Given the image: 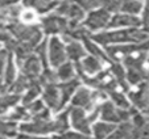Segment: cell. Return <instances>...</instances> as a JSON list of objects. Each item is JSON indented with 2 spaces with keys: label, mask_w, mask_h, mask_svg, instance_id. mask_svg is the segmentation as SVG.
Segmentation results:
<instances>
[{
  "label": "cell",
  "mask_w": 149,
  "mask_h": 139,
  "mask_svg": "<svg viewBox=\"0 0 149 139\" xmlns=\"http://www.w3.org/2000/svg\"><path fill=\"white\" fill-rule=\"evenodd\" d=\"M46 41L41 42L40 45H37L36 47H34V51H36V54L34 55L37 56V58L40 59V62H41V64L44 66V68H48V56H46Z\"/></svg>",
  "instance_id": "836d02e7"
},
{
  "label": "cell",
  "mask_w": 149,
  "mask_h": 139,
  "mask_svg": "<svg viewBox=\"0 0 149 139\" xmlns=\"http://www.w3.org/2000/svg\"><path fill=\"white\" fill-rule=\"evenodd\" d=\"M141 24H143V21L133 14L116 13L115 16L110 19L107 26H110V28H139Z\"/></svg>",
  "instance_id": "8fae6325"
},
{
  "label": "cell",
  "mask_w": 149,
  "mask_h": 139,
  "mask_svg": "<svg viewBox=\"0 0 149 139\" xmlns=\"http://www.w3.org/2000/svg\"><path fill=\"white\" fill-rule=\"evenodd\" d=\"M57 139H91L88 135H84L82 133H74V131H66L59 134L58 136H54Z\"/></svg>",
  "instance_id": "d590c367"
},
{
  "label": "cell",
  "mask_w": 149,
  "mask_h": 139,
  "mask_svg": "<svg viewBox=\"0 0 149 139\" xmlns=\"http://www.w3.org/2000/svg\"><path fill=\"white\" fill-rule=\"evenodd\" d=\"M140 51H149V39L141 43H131V45H118V46H107L106 49V54L108 55L110 59H118L124 58L127 55L135 53H140Z\"/></svg>",
  "instance_id": "5b68a950"
},
{
  "label": "cell",
  "mask_w": 149,
  "mask_h": 139,
  "mask_svg": "<svg viewBox=\"0 0 149 139\" xmlns=\"http://www.w3.org/2000/svg\"><path fill=\"white\" fill-rule=\"evenodd\" d=\"M141 9H143V4L140 0H124L120 7V12L127 14H133V16H136Z\"/></svg>",
  "instance_id": "83f0119b"
},
{
  "label": "cell",
  "mask_w": 149,
  "mask_h": 139,
  "mask_svg": "<svg viewBox=\"0 0 149 139\" xmlns=\"http://www.w3.org/2000/svg\"><path fill=\"white\" fill-rule=\"evenodd\" d=\"M141 133H143V134H146V135H149V120L146 121V125H145V127L141 130Z\"/></svg>",
  "instance_id": "ee69618b"
},
{
  "label": "cell",
  "mask_w": 149,
  "mask_h": 139,
  "mask_svg": "<svg viewBox=\"0 0 149 139\" xmlns=\"http://www.w3.org/2000/svg\"><path fill=\"white\" fill-rule=\"evenodd\" d=\"M23 4L38 13H45L58 4V0H23Z\"/></svg>",
  "instance_id": "ac0fdd59"
},
{
  "label": "cell",
  "mask_w": 149,
  "mask_h": 139,
  "mask_svg": "<svg viewBox=\"0 0 149 139\" xmlns=\"http://www.w3.org/2000/svg\"><path fill=\"white\" fill-rule=\"evenodd\" d=\"M7 30L16 39L17 42L28 43L33 47H36L42 37L41 29L37 25H29L25 22H20L19 20H12L7 24Z\"/></svg>",
  "instance_id": "7a4b0ae2"
},
{
  "label": "cell",
  "mask_w": 149,
  "mask_h": 139,
  "mask_svg": "<svg viewBox=\"0 0 149 139\" xmlns=\"http://www.w3.org/2000/svg\"><path fill=\"white\" fill-rule=\"evenodd\" d=\"M111 75L116 80L118 85H120L123 89H128V83H127V76H125V70L120 66L119 63H112L111 66Z\"/></svg>",
  "instance_id": "603a6c76"
},
{
  "label": "cell",
  "mask_w": 149,
  "mask_h": 139,
  "mask_svg": "<svg viewBox=\"0 0 149 139\" xmlns=\"http://www.w3.org/2000/svg\"><path fill=\"white\" fill-rule=\"evenodd\" d=\"M83 42H84V47H86V50H87L93 56L98 58L99 61H102V62H111V59L108 58L107 54L104 53V51H102V49H99L98 46H96V43H94L88 36L84 37Z\"/></svg>",
  "instance_id": "44dd1931"
},
{
  "label": "cell",
  "mask_w": 149,
  "mask_h": 139,
  "mask_svg": "<svg viewBox=\"0 0 149 139\" xmlns=\"http://www.w3.org/2000/svg\"><path fill=\"white\" fill-rule=\"evenodd\" d=\"M41 84L38 83V80H34L33 83L31 84V87H29L28 89H26V93L25 96L23 97V105H28V104H31L32 101H34L37 97H38V95L41 93Z\"/></svg>",
  "instance_id": "484cf974"
},
{
  "label": "cell",
  "mask_w": 149,
  "mask_h": 139,
  "mask_svg": "<svg viewBox=\"0 0 149 139\" xmlns=\"http://www.w3.org/2000/svg\"><path fill=\"white\" fill-rule=\"evenodd\" d=\"M26 110L29 111V114H31V117L33 116V114L38 113V111H41L42 109H44V103L42 101H38V100H34L32 101L31 104H28V105H25Z\"/></svg>",
  "instance_id": "74e56055"
},
{
  "label": "cell",
  "mask_w": 149,
  "mask_h": 139,
  "mask_svg": "<svg viewBox=\"0 0 149 139\" xmlns=\"http://www.w3.org/2000/svg\"><path fill=\"white\" fill-rule=\"evenodd\" d=\"M8 55H9L8 50H7V49H3L1 46H0V75H1V71H3L4 64L7 63Z\"/></svg>",
  "instance_id": "f35d334b"
},
{
  "label": "cell",
  "mask_w": 149,
  "mask_h": 139,
  "mask_svg": "<svg viewBox=\"0 0 149 139\" xmlns=\"http://www.w3.org/2000/svg\"><path fill=\"white\" fill-rule=\"evenodd\" d=\"M140 131L136 130L130 121L121 122L118 129L112 131L106 139H139Z\"/></svg>",
  "instance_id": "5bb4252c"
},
{
  "label": "cell",
  "mask_w": 149,
  "mask_h": 139,
  "mask_svg": "<svg viewBox=\"0 0 149 139\" xmlns=\"http://www.w3.org/2000/svg\"><path fill=\"white\" fill-rule=\"evenodd\" d=\"M42 29L46 34H63L68 28L69 20L65 17L59 16V14H49V16L44 17L41 21Z\"/></svg>",
  "instance_id": "52a82bcc"
},
{
  "label": "cell",
  "mask_w": 149,
  "mask_h": 139,
  "mask_svg": "<svg viewBox=\"0 0 149 139\" xmlns=\"http://www.w3.org/2000/svg\"><path fill=\"white\" fill-rule=\"evenodd\" d=\"M34 80H32V79H28L26 76H24L23 74L19 76L17 79H15V81L9 85V88H11V91L13 92V93H16V95H20L23 91H26V89L31 87V84L33 83Z\"/></svg>",
  "instance_id": "d4e9b609"
},
{
  "label": "cell",
  "mask_w": 149,
  "mask_h": 139,
  "mask_svg": "<svg viewBox=\"0 0 149 139\" xmlns=\"http://www.w3.org/2000/svg\"><path fill=\"white\" fill-rule=\"evenodd\" d=\"M115 125L110 122H98L94 125V139H106L113 130Z\"/></svg>",
  "instance_id": "7402d4cb"
},
{
  "label": "cell",
  "mask_w": 149,
  "mask_h": 139,
  "mask_svg": "<svg viewBox=\"0 0 149 139\" xmlns=\"http://www.w3.org/2000/svg\"><path fill=\"white\" fill-rule=\"evenodd\" d=\"M110 19L111 17L108 11H106L104 8L96 9V11H93L87 16V19L84 21V26H86V29H90V30L106 28L108 25V22H110Z\"/></svg>",
  "instance_id": "30bf717a"
},
{
  "label": "cell",
  "mask_w": 149,
  "mask_h": 139,
  "mask_svg": "<svg viewBox=\"0 0 149 139\" xmlns=\"http://www.w3.org/2000/svg\"><path fill=\"white\" fill-rule=\"evenodd\" d=\"M108 96L111 97V101H112V104L115 106H118V108H120V109H130V101L127 100L125 96H124L121 92H119L118 89L110 92Z\"/></svg>",
  "instance_id": "4dcf8cb0"
},
{
  "label": "cell",
  "mask_w": 149,
  "mask_h": 139,
  "mask_svg": "<svg viewBox=\"0 0 149 139\" xmlns=\"http://www.w3.org/2000/svg\"><path fill=\"white\" fill-rule=\"evenodd\" d=\"M17 139H46V138H40V136L29 135V134H20V135H17Z\"/></svg>",
  "instance_id": "7bdbcfd3"
},
{
  "label": "cell",
  "mask_w": 149,
  "mask_h": 139,
  "mask_svg": "<svg viewBox=\"0 0 149 139\" xmlns=\"http://www.w3.org/2000/svg\"><path fill=\"white\" fill-rule=\"evenodd\" d=\"M124 0H102V6L108 12H118L120 11V7Z\"/></svg>",
  "instance_id": "e575fe53"
},
{
  "label": "cell",
  "mask_w": 149,
  "mask_h": 139,
  "mask_svg": "<svg viewBox=\"0 0 149 139\" xmlns=\"http://www.w3.org/2000/svg\"><path fill=\"white\" fill-rule=\"evenodd\" d=\"M79 87V79L73 78L68 81H62L61 84H58L59 93H61V103H59V109H62L66 105L69 100L71 98V96L74 95L75 89H78Z\"/></svg>",
  "instance_id": "2e32d148"
},
{
  "label": "cell",
  "mask_w": 149,
  "mask_h": 139,
  "mask_svg": "<svg viewBox=\"0 0 149 139\" xmlns=\"http://www.w3.org/2000/svg\"><path fill=\"white\" fill-rule=\"evenodd\" d=\"M70 111V118H71V125L74 126L77 131L84 134V135H90L91 134V127H90V120L86 117L84 114V109L81 108H73L69 109Z\"/></svg>",
  "instance_id": "9c48e42d"
},
{
  "label": "cell",
  "mask_w": 149,
  "mask_h": 139,
  "mask_svg": "<svg viewBox=\"0 0 149 139\" xmlns=\"http://www.w3.org/2000/svg\"><path fill=\"white\" fill-rule=\"evenodd\" d=\"M70 1L77 3L83 9H93V8H95V7H98L102 4V0H70Z\"/></svg>",
  "instance_id": "8d00e7d4"
},
{
  "label": "cell",
  "mask_w": 149,
  "mask_h": 139,
  "mask_svg": "<svg viewBox=\"0 0 149 139\" xmlns=\"http://www.w3.org/2000/svg\"><path fill=\"white\" fill-rule=\"evenodd\" d=\"M53 139H57V138H53Z\"/></svg>",
  "instance_id": "681fc988"
},
{
  "label": "cell",
  "mask_w": 149,
  "mask_h": 139,
  "mask_svg": "<svg viewBox=\"0 0 149 139\" xmlns=\"http://www.w3.org/2000/svg\"><path fill=\"white\" fill-rule=\"evenodd\" d=\"M0 139H7V138H4V136H0Z\"/></svg>",
  "instance_id": "7dc6e473"
},
{
  "label": "cell",
  "mask_w": 149,
  "mask_h": 139,
  "mask_svg": "<svg viewBox=\"0 0 149 139\" xmlns=\"http://www.w3.org/2000/svg\"><path fill=\"white\" fill-rule=\"evenodd\" d=\"M57 79L61 81H68L70 80V79L75 78V70H74L73 64L71 63H68V62H65L63 64H61V66L57 67Z\"/></svg>",
  "instance_id": "cb8c5ba5"
},
{
  "label": "cell",
  "mask_w": 149,
  "mask_h": 139,
  "mask_svg": "<svg viewBox=\"0 0 149 139\" xmlns=\"http://www.w3.org/2000/svg\"><path fill=\"white\" fill-rule=\"evenodd\" d=\"M23 133H33V134H49L54 133V123L50 120V113L48 109H42L41 111L33 114L31 122H25L20 126Z\"/></svg>",
  "instance_id": "3957f363"
},
{
  "label": "cell",
  "mask_w": 149,
  "mask_h": 139,
  "mask_svg": "<svg viewBox=\"0 0 149 139\" xmlns=\"http://www.w3.org/2000/svg\"><path fill=\"white\" fill-rule=\"evenodd\" d=\"M94 41L104 46H110L111 43H141L149 39V34L139 28H127L118 32H107L93 36Z\"/></svg>",
  "instance_id": "6da1fadb"
},
{
  "label": "cell",
  "mask_w": 149,
  "mask_h": 139,
  "mask_svg": "<svg viewBox=\"0 0 149 139\" xmlns=\"http://www.w3.org/2000/svg\"><path fill=\"white\" fill-rule=\"evenodd\" d=\"M4 89H6V85H4V84H1V80H0V93H1V92H4Z\"/></svg>",
  "instance_id": "bcb514c9"
},
{
  "label": "cell",
  "mask_w": 149,
  "mask_h": 139,
  "mask_svg": "<svg viewBox=\"0 0 149 139\" xmlns=\"http://www.w3.org/2000/svg\"><path fill=\"white\" fill-rule=\"evenodd\" d=\"M56 13L75 22H79L84 17L83 8L81 6H78L77 3H74V1H70V0L61 1L56 8Z\"/></svg>",
  "instance_id": "8992f818"
},
{
  "label": "cell",
  "mask_w": 149,
  "mask_h": 139,
  "mask_svg": "<svg viewBox=\"0 0 149 139\" xmlns=\"http://www.w3.org/2000/svg\"><path fill=\"white\" fill-rule=\"evenodd\" d=\"M15 75H16V70H15V64L12 62L11 53L7 59V66H6V72H4V85L9 87L15 81Z\"/></svg>",
  "instance_id": "1f68e13d"
},
{
  "label": "cell",
  "mask_w": 149,
  "mask_h": 139,
  "mask_svg": "<svg viewBox=\"0 0 149 139\" xmlns=\"http://www.w3.org/2000/svg\"><path fill=\"white\" fill-rule=\"evenodd\" d=\"M146 58H148V63H149V55H148V56H146Z\"/></svg>",
  "instance_id": "c3c4849f"
},
{
  "label": "cell",
  "mask_w": 149,
  "mask_h": 139,
  "mask_svg": "<svg viewBox=\"0 0 149 139\" xmlns=\"http://www.w3.org/2000/svg\"><path fill=\"white\" fill-rule=\"evenodd\" d=\"M8 20L4 16L1 12H0V30H7V24H8Z\"/></svg>",
  "instance_id": "ab89813d"
},
{
  "label": "cell",
  "mask_w": 149,
  "mask_h": 139,
  "mask_svg": "<svg viewBox=\"0 0 149 139\" xmlns=\"http://www.w3.org/2000/svg\"><path fill=\"white\" fill-rule=\"evenodd\" d=\"M149 72L145 68H132V70H125V76H127V83L130 84H141L144 80H146Z\"/></svg>",
  "instance_id": "ffe728a7"
},
{
  "label": "cell",
  "mask_w": 149,
  "mask_h": 139,
  "mask_svg": "<svg viewBox=\"0 0 149 139\" xmlns=\"http://www.w3.org/2000/svg\"><path fill=\"white\" fill-rule=\"evenodd\" d=\"M16 1L17 0H0V9H3L9 6H13V4H16Z\"/></svg>",
  "instance_id": "b9f144b4"
},
{
  "label": "cell",
  "mask_w": 149,
  "mask_h": 139,
  "mask_svg": "<svg viewBox=\"0 0 149 139\" xmlns=\"http://www.w3.org/2000/svg\"><path fill=\"white\" fill-rule=\"evenodd\" d=\"M7 118H8L9 121L16 122V121H28V120H31L32 117H31V114H29V111L26 110L25 106H19V108L15 109Z\"/></svg>",
  "instance_id": "d6a6232c"
},
{
  "label": "cell",
  "mask_w": 149,
  "mask_h": 139,
  "mask_svg": "<svg viewBox=\"0 0 149 139\" xmlns=\"http://www.w3.org/2000/svg\"><path fill=\"white\" fill-rule=\"evenodd\" d=\"M53 123H54V133L58 134L65 133L69 127V110H65L61 114H58L57 118L53 121Z\"/></svg>",
  "instance_id": "f1b7e54d"
},
{
  "label": "cell",
  "mask_w": 149,
  "mask_h": 139,
  "mask_svg": "<svg viewBox=\"0 0 149 139\" xmlns=\"http://www.w3.org/2000/svg\"><path fill=\"white\" fill-rule=\"evenodd\" d=\"M41 62L37 58L36 55H29L25 61L21 63V74L24 76H26L28 79H32V80H36L37 78L41 74Z\"/></svg>",
  "instance_id": "7c38bea8"
},
{
  "label": "cell",
  "mask_w": 149,
  "mask_h": 139,
  "mask_svg": "<svg viewBox=\"0 0 149 139\" xmlns=\"http://www.w3.org/2000/svg\"><path fill=\"white\" fill-rule=\"evenodd\" d=\"M143 22L145 21H149V0H146L145 3V7H144V13H143Z\"/></svg>",
  "instance_id": "60d3db41"
},
{
  "label": "cell",
  "mask_w": 149,
  "mask_h": 139,
  "mask_svg": "<svg viewBox=\"0 0 149 139\" xmlns=\"http://www.w3.org/2000/svg\"><path fill=\"white\" fill-rule=\"evenodd\" d=\"M77 66L83 71L86 75H94V74L100 72L102 70V61H99L95 56H84L82 63L77 62Z\"/></svg>",
  "instance_id": "e0dca14e"
},
{
  "label": "cell",
  "mask_w": 149,
  "mask_h": 139,
  "mask_svg": "<svg viewBox=\"0 0 149 139\" xmlns=\"http://www.w3.org/2000/svg\"><path fill=\"white\" fill-rule=\"evenodd\" d=\"M24 16H25V17H24V21H26V20H32V19H33V14H32V13H25V14H24Z\"/></svg>",
  "instance_id": "f6af8a7d"
},
{
  "label": "cell",
  "mask_w": 149,
  "mask_h": 139,
  "mask_svg": "<svg viewBox=\"0 0 149 139\" xmlns=\"http://www.w3.org/2000/svg\"><path fill=\"white\" fill-rule=\"evenodd\" d=\"M20 100V95L16 93H9V95H3L0 96V114L6 113L7 110L15 106Z\"/></svg>",
  "instance_id": "4316f807"
},
{
  "label": "cell",
  "mask_w": 149,
  "mask_h": 139,
  "mask_svg": "<svg viewBox=\"0 0 149 139\" xmlns=\"http://www.w3.org/2000/svg\"><path fill=\"white\" fill-rule=\"evenodd\" d=\"M102 120L104 122L110 123H121L125 121H130L131 114H132V109L128 111V109H120L115 106L111 101H106L100 105V110H99Z\"/></svg>",
  "instance_id": "277c9868"
},
{
  "label": "cell",
  "mask_w": 149,
  "mask_h": 139,
  "mask_svg": "<svg viewBox=\"0 0 149 139\" xmlns=\"http://www.w3.org/2000/svg\"><path fill=\"white\" fill-rule=\"evenodd\" d=\"M16 129H17L16 122L9 121L8 118H6V120L0 118V136L8 138V136L16 135Z\"/></svg>",
  "instance_id": "f546056e"
},
{
  "label": "cell",
  "mask_w": 149,
  "mask_h": 139,
  "mask_svg": "<svg viewBox=\"0 0 149 139\" xmlns=\"http://www.w3.org/2000/svg\"><path fill=\"white\" fill-rule=\"evenodd\" d=\"M65 50H66V56L69 59H71V61H74L75 63L86 56V51H84L83 46L81 43H78L77 41L69 42V45L65 47Z\"/></svg>",
  "instance_id": "d6986e66"
},
{
  "label": "cell",
  "mask_w": 149,
  "mask_h": 139,
  "mask_svg": "<svg viewBox=\"0 0 149 139\" xmlns=\"http://www.w3.org/2000/svg\"><path fill=\"white\" fill-rule=\"evenodd\" d=\"M44 103L54 110H61L59 103H61V93H59L58 84H49L44 87Z\"/></svg>",
  "instance_id": "9a60e30c"
},
{
  "label": "cell",
  "mask_w": 149,
  "mask_h": 139,
  "mask_svg": "<svg viewBox=\"0 0 149 139\" xmlns=\"http://www.w3.org/2000/svg\"><path fill=\"white\" fill-rule=\"evenodd\" d=\"M49 62L53 67H58L61 64H63L68 59L66 56V50L65 45L61 42V39L53 37L49 41Z\"/></svg>",
  "instance_id": "ba28073f"
},
{
  "label": "cell",
  "mask_w": 149,
  "mask_h": 139,
  "mask_svg": "<svg viewBox=\"0 0 149 139\" xmlns=\"http://www.w3.org/2000/svg\"><path fill=\"white\" fill-rule=\"evenodd\" d=\"M95 98L96 93L87 88H79L73 97V106L81 109H90L95 103Z\"/></svg>",
  "instance_id": "4fadbf2b"
}]
</instances>
